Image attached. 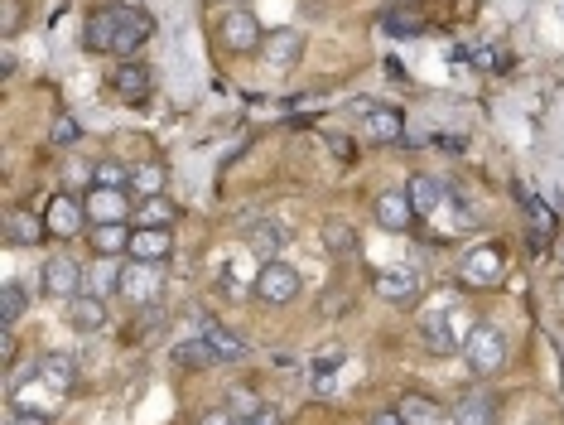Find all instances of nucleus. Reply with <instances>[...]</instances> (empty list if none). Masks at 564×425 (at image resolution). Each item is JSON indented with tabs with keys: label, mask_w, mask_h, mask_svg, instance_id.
<instances>
[{
	"label": "nucleus",
	"mask_w": 564,
	"mask_h": 425,
	"mask_svg": "<svg viewBox=\"0 0 564 425\" xmlns=\"http://www.w3.org/2000/svg\"><path fill=\"white\" fill-rule=\"evenodd\" d=\"M20 15H25V5H20V0H5V34L20 29Z\"/></svg>",
	"instance_id": "a19ab883"
},
{
	"label": "nucleus",
	"mask_w": 564,
	"mask_h": 425,
	"mask_svg": "<svg viewBox=\"0 0 564 425\" xmlns=\"http://www.w3.org/2000/svg\"><path fill=\"white\" fill-rule=\"evenodd\" d=\"M111 87H116L126 102H145V97H150V68H140V63L126 58V63L111 68Z\"/></svg>",
	"instance_id": "aec40b11"
},
{
	"label": "nucleus",
	"mask_w": 564,
	"mask_h": 425,
	"mask_svg": "<svg viewBox=\"0 0 564 425\" xmlns=\"http://www.w3.org/2000/svg\"><path fill=\"white\" fill-rule=\"evenodd\" d=\"M92 252H97V256L131 252V232H126V223H102V227H92Z\"/></svg>",
	"instance_id": "bb28decb"
},
{
	"label": "nucleus",
	"mask_w": 564,
	"mask_h": 425,
	"mask_svg": "<svg viewBox=\"0 0 564 425\" xmlns=\"http://www.w3.org/2000/svg\"><path fill=\"white\" fill-rule=\"evenodd\" d=\"M126 199H121V189H92L87 194V218H92V227L102 223H126Z\"/></svg>",
	"instance_id": "412c9836"
},
{
	"label": "nucleus",
	"mask_w": 564,
	"mask_h": 425,
	"mask_svg": "<svg viewBox=\"0 0 564 425\" xmlns=\"http://www.w3.org/2000/svg\"><path fill=\"white\" fill-rule=\"evenodd\" d=\"M58 397H63V392H54V387L39 377V368L10 387V406H15V411H44V416H54Z\"/></svg>",
	"instance_id": "1a4fd4ad"
},
{
	"label": "nucleus",
	"mask_w": 564,
	"mask_h": 425,
	"mask_svg": "<svg viewBox=\"0 0 564 425\" xmlns=\"http://www.w3.org/2000/svg\"><path fill=\"white\" fill-rule=\"evenodd\" d=\"M39 377H44L54 392H73V382H78V363H73L68 353H49V358L39 363Z\"/></svg>",
	"instance_id": "393cba45"
},
{
	"label": "nucleus",
	"mask_w": 564,
	"mask_h": 425,
	"mask_svg": "<svg viewBox=\"0 0 564 425\" xmlns=\"http://www.w3.org/2000/svg\"><path fill=\"white\" fill-rule=\"evenodd\" d=\"M261 54L275 73H290L299 58H304V34L299 29H270L266 39H261Z\"/></svg>",
	"instance_id": "9d476101"
},
{
	"label": "nucleus",
	"mask_w": 564,
	"mask_h": 425,
	"mask_svg": "<svg viewBox=\"0 0 564 425\" xmlns=\"http://www.w3.org/2000/svg\"><path fill=\"white\" fill-rule=\"evenodd\" d=\"M246 247L261 256V261H275V252H285V227L275 223V218L246 223Z\"/></svg>",
	"instance_id": "6ab92c4d"
},
{
	"label": "nucleus",
	"mask_w": 564,
	"mask_h": 425,
	"mask_svg": "<svg viewBox=\"0 0 564 425\" xmlns=\"http://www.w3.org/2000/svg\"><path fill=\"white\" fill-rule=\"evenodd\" d=\"M507 276V247L502 242H478L458 261V281L463 285H497Z\"/></svg>",
	"instance_id": "20e7f679"
},
{
	"label": "nucleus",
	"mask_w": 564,
	"mask_h": 425,
	"mask_svg": "<svg viewBox=\"0 0 564 425\" xmlns=\"http://www.w3.org/2000/svg\"><path fill=\"white\" fill-rule=\"evenodd\" d=\"M299 290H304V281H299L295 266H285V261H266L261 276H256V295H261L266 305H290Z\"/></svg>",
	"instance_id": "6e6552de"
},
{
	"label": "nucleus",
	"mask_w": 564,
	"mask_h": 425,
	"mask_svg": "<svg viewBox=\"0 0 564 425\" xmlns=\"http://www.w3.org/2000/svg\"><path fill=\"white\" fill-rule=\"evenodd\" d=\"M463 363L473 377H492V372L507 363V334L492 324V319H478L463 339Z\"/></svg>",
	"instance_id": "f03ea898"
},
{
	"label": "nucleus",
	"mask_w": 564,
	"mask_h": 425,
	"mask_svg": "<svg viewBox=\"0 0 564 425\" xmlns=\"http://www.w3.org/2000/svg\"><path fill=\"white\" fill-rule=\"evenodd\" d=\"M87 290V271H82L73 256H49L44 261V295L49 300H73Z\"/></svg>",
	"instance_id": "0eeeda50"
},
{
	"label": "nucleus",
	"mask_w": 564,
	"mask_h": 425,
	"mask_svg": "<svg viewBox=\"0 0 564 425\" xmlns=\"http://www.w3.org/2000/svg\"><path fill=\"white\" fill-rule=\"evenodd\" d=\"M92 189H131V170L116 165V160H107V165L92 170Z\"/></svg>",
	"instance_id": "72a5a7b5"
},
{
	"label": "nucleus",
	"mask_w": 564,
	"mask_h": 425,
	"mask_svg": "<svg viewBox=\"0 0 564 425\" xmlns=\"http://www.w3.org/2000/svg\"><path fill=\"white\" fill-rule=\"evenodd\" d=\"M323 252L328 256H352L357 252V232L348 223H338V218H328L323 223Z\"/></svg>",
	"instance_id": "c756f323"
},
{
	"label": "nucleus",
	"mask_w": 564,
	"mask_h": 425,
	"mask_svg": "<svg viewBox=\"0 0 564 425\" xmlns=\"http://www.w3.org/2000/svg\"><path fill=\"white\" fill-rule=\"evenodd\" d=\"M386 29H396V34H420V25H415L410 15H386Z\"/></svg>",
	"instance_id": "79ce46f5"
},
{
	"label": "nucleus",
	"mask_w": 564,
	"mask_h": 425,
	"mask_svg": "<svg viewBox=\"0 0 564 425\" xmlns=\"http://www.w3.org/2000/svg\"><path fill=\"white\" fill-rule=\"evenodd\" d=\"M473 324H463V314L454 305H439V310L420 314V348L425 353H454L458 343L468 339Z\"/></svg>",
	"instance_id": "7ed1b4c3"
},
{
	"label": "nucleus",
	"mask_w": 564,
	"mask_h": 425,
	"mask_svg": "<svg viewBox=\"0 0 564 425\" xmlns=\"http://www.w3.org/2000/svg\"><path fill=\"white\" fill-rule=\"evenodd\" d=\"M160 329H164V310L150 305V314H140V334H160Z\"/></svg>",
	"instance_id": "58836bf2"
},
{
	"label": "nucleus",
	"mask_w": 564,
	"mask_h": 425,
	"mask_svg": "<svg viewBox=\"0 0 564 425\" xmlns=\"http://www.w3.org/2000/svg\"><path fill=\"white\" fill-rule=\"evenodd\" d=\"M516 199H521V208H526V218H531V252L545 256V247L555 242V213L545 208V203L526 189V184H516Z\"/></svg>",
	"instance_id": "f8f14e48"
},
{
	"label": "nucleus",
	"mask_w": 564,
	"mask_h": 425,
	"mask_svg": "<svg viewBox=\"0 0 564 425\" xmlns=\"http://www.w3.org/2000/svg\"><path fill=\"white\" fill-rule=\"evenodd\" d=\"M372 218H376V227H386V232H405V227L415 223L410 194H405V189H386V194L372 203Z\"/></svg>",
	"instance_id": "4468645a"
},
{
	"label": "nucleus",
	"mask_w": 564,
	"mask_h": 425,
	"mask_svg": "<svg viewBox=\"0 0 564 425\" xmlns=\"http://www.w3.org/2000/svg\"><path fill=\"white\" fill-rule=\"evenodd\" d=\"M68 179H78V184H82V179H92V170H87V165H78V160H73V165H68Z\"/></svg>",
	"instance_id": "a18cd8bd"
},
{
	"label": "nucleus",
	"mask_w": 564,
	"mask_h": 425,
	"mask_svg": "<svg viewBox=\"0 0 564 425\" xmlns=\"http://www.w3.org/2000/svg\"><path fill=\"white\" fill-rule=\"evenodd\" d=\"M227 406H232V416H237V421H251V416L261 411V401L251 397L246 387H232V392H227Z\"/></svg>",
	"instance_id": "c9c22d12"
},
{
	"label": "nucleus",
	"mask_w": 564,
	"mask_h": 425,
	"mask_svg": "<svg viewBox=\"0 0 564 425\" xmlns=\"http://www.w3.org/2000/svg\"><path fill=\"white\" fill-rule=\"evenodd\" d=\"M338 368H343V348H323L319 358L309 363V372H314V387L328 392V387H333V377H338Z\"/></svg>",
	"instance_id": "473e14b6"
},
{
	"label": "nucleus",
	"mask_w": 564,
	"mask_h": 425,
	"mask_svg": "<svg viewBox=\"0 0 564 425\" xmlns=\"http://www.w3.org/2000/svg\"><path fill=\"white\" fill-rule=\"evenodd\" d=\"M242 425H280V406H270V401H261V411H256L251 421H242Z\"/></svg>",
	"instance_id": "ea45409f"
},
{
	"label": "nucleus",
	"mask_w": 564,
	"mask_h": 425,
	"mask_svg": "<svg viewBox=\"0 0 564 425\" xmlns=\"http://www.w3.org/2000/svg\"><path fill=\"white\" fill-rule=\"evenodd\" d=\"M44 223L54 237H78L82 223H87V203H78L73 194H54L49 199V213H44Z\"/></svg>",
	"instance_id": "ddd939ff"
},
{
	"label": "nucleus",
	"mask_w": 564,
	"mask_h": 425,
	"mask_svg": "<svg viewBox=\"0 0 564 425\" xmlns=\"http://www.w3.org/2000/svg\"><path fill=\"white\" fill-rule=\"evenodd\" d=\"M63 319L78 329V334H97L102 324H107V300H97V295H73V300H63Z\"/></svg>",
	"instance_id": "2eb2a0df"
},
{
	"label": "nucleus",
	"mask_w": 564,
	"mask_h": 425,
	"mask_svg": "<svg viewBox=\"0 0 564 425\" xmlns=\"http://www.w3.org/2000/svg\"><path fill=\"white\" fill-rule=\"evenodd\" d=\"M49 136H54V145H63V150H68V145H78V121L58 112L54 116V131H49Z\"/></svg>",
	"instance_id": "e433bc0d"
},
{
	"label": "nucleus",
	"mask_w": 564,
	"mask_h": 425,
	"mask_svg": "<svg viewBox=\"0 0 564 425\" xmlns=\"http://www.w3.org/2000/svg\"><path fill=\"white\" fill-rule=\"evenodd\" d=\"M396 411H401L405 425H449V411L434 397H425V392H405Z\"/></svg>",
	"instance_id": "a211bd4d"
},
{
	"label": "nucleus",
	"mask_w": 564,
	"mask_h": 425,
	"mask_svg": "<svg viewBox=\"0 0 564 425\" xmlns=\"http://www.w3.org/2000/svg\"><path fill=\"white\" fill-rule=\"evenodd\" d=\"M492 421H497V401L487 392H473V397H463L454 406V425H492Z\"/></svg>",
	"instance_id": "b1692460"
},
{
	"label": "nucleus",
	"mask_w": 564,
	"mask_h": 425,
	"mask_svg": "<svg viewBox=\"0 0 564 425\" xmlns=\"http://www.w3.org/2000/svg\"><path fill=\"white\" fill-rule=\"evenodd\" d=\"M150 34H155V20H150L145 10L102 5V10L87 20V49H97V54H135Z\"/></svg>",
	"instance_id": "f257e3e1"
},
{
	"label": "nucleus",
	"mask_w": 564,
	"mask_h": 425,
	"mask_svg": "<svg viewBox=\"0 0 564 425\" xmlns=\"http://www.w3.org/2000/svg\"><path fill=\"white\" fill-rule=\"evenodd\" d=\"M0 363L15 368V339H10V329H5V339H0Z\"/></svg>",
	"instance_id": "37998d69"
},
{
	"label": "nucleus",
	"mask_w": 564,
	"mask_h": 425,
	"mask_svg": "<svg viewBox=\"0 0 564 425\" xmlns=\"http://www.w3.org/2000/svg\"><path fill=\"white\" fill-rule=\"evenodd\" d=\"M169 227H140V232H131V256L135 261H164L169 256Z\"/></svg>",
	"instance_id": "5701e85b"
},
{
	"label": "nucleus",
	"mask_w": 564,
	"mask_h": 425,
	"mask_svg": "<svg viewBox=\"0 0 564 425\" xmlns=\"http://www.w3.org/2000/svg\"><path fill=\"white\" fill-rule=\"evenodd\" d=\"M372 425H405V421H401V411H376Z\"/></svg>",
	"instance_id": "c03bdc74"
},
{
	"label": "nucleus",
	"mask_w": 564,
	"mask_h": 425,
	"mask_svg": "<svg viewBox=\"0 0 564 425\" xmlns=\"http://www.w3.org/2000/svg\"><path fill=\"white\" fill-rule=\"evenodd\" d=\"M131 189L140 194V199H160V194H164V170L155 165V160L135 165V170H131Z\"/></svg>",
	"instance_id": "2f4dec72"
},
{
	"label": "nucleus",
	"mask_w": 564,
	"mask_h": 425,
	"mask_svg": "<svg viewBox=\"0 0 564 425\" xmlns=\"http://www.w3.org/2000/svg\"><path fill=\"white\" fill-rule=\"evenodd\" d=\"M164 290V276H160V261H126L121 266V295L131 300V305H155Z\"/></svg>",
	"instance_id": "423d86ee"
},
{
	"label": "nucleus",
	"mask_w": 564,
	"mask_h": 425,
	"mask_svg": "<svg viewBox=\"0 0 564 425\" xmlns=\"http://www.w3.org/2000/svg\"><path fill=\"white\" fill-rule=\"evenodd\" d=\"M560 305H564V281H560Z\"/></svg>",
	"instance_id": "49530a36"
},
{
	"label": "nucleus",
	"mask_w": 564,
	"mask_h": 425,
	"mask_svg": "<svg viewBox=\"0 0 564 425\" xmlns=\"http://www.w3.org/2000/svg\"><path fill=\"white\" fill-rule=\"evenodd\" d=\"M362 136H372V141L391 145L405 136V116L396 107H372V112H362Z\"/></svg>",
	"instance_id": "f3484780"
},
{
	"label": "nucleus",
	"mask_w": 564,
	"mask_h": 425,
	"mask_svg": "<svg viewBox=\"0 0 564 425\" xmlns=\"http://www.w3.org/2000/svg\"><path fill=\"white\" fill-rule=\"evenodd\" d=\"M174 363H179V368H217V353H213V343L208 339H193V343H179V348H174Z\"/></svg>",
	"instance_id": "7c9ffc66"
},
{
	"label": "nucleus",
	"mask_w": 564,
	"mask_h": 425,
	"mask_svg": "<svg viewBox=\"0 0 564 425\" xmlns=\"http://www.w3.org/2000/svg\"><path fill=\"white\" fill-rule=\"evenodd\" d=\"M203 339L213 343L217 363H242V358H246V343L237 339L232 329H222V324H208V329H203Z\"/></svg>",
	"instance_id": "cd10ccee"
},
{
	"label": "nucleus",
	"mask_w": 564,
	"mask_h": 425,
	"mask_svg": "<svg viewBox=\"0 0 564 425\" xmlns=\"http://www.w3.org/2000/svg\"><path fill=\"white\" fill-rule=\"evenodd\" d=\"M217 39H222L232 54H256L266 34H261V25H256V15H251V10L232 5V10H222V15H217Z\"/></svg>",
	"instance_id": "39448f33"
},
{
	"label": "nucleus",
	"mask_w": 564,
	"mask_h": 425,
	"mask_svg": "<svg viewBox=\"0 0 564 425\" xmlns=\"http://www.w3.org/2000/svg\"><path fill=\"white\" fill-rule=\"evenodd\" d=\"M405 194H410V208H415L420 218H434V213L444 208V199H449L444 184H439L434 174H415V179L405 184Z\"/></svg>",
	"instance_id": "dca6fc26"
},
{
	"label": "nucleus",
	"mask_w": 564,
	"mask_h": 425,
	"mask_svg": "<svg viewBox=\"0 0 564 425\" xmlns=\"http://www.w3.org/2000/svg\"><path fill=\"white\" fill-rule=\"evenodd\" d=\"M420 290H425V285H420V271H415V266H391V271L376 276V295H381L386 305H410Z\"/></svg>",
	"instance_id": "9b49d317"
},
{
	"label": "nucleus",
	"mask_w": 564,
	"mask_h": 425,
	"mask_svg": "<svg viewBox=\"0 0 564 425\" xmlns=\"http://www.w3.org/2000/svg\"><path fill=\"white\" fill-rule=\"evenodd\" d=\"M44 232H49V223L34 218V213H25V208H15V213L5 218V242H10V247H34Z\"/></svg>",
	"instance_id": "4be33fe9"
},
{
	"label": "nucleus",
	"mask_w": 564,
	"mask_h": 425,
	"mask_svg": "<svg viewBox=\"0 0 564 425\" xmlns=\"http://www.w3.org/2000/svg\"><path fill=\"white\" fill-rule=\"evenodd\" d=\"M111 290H121V266H111V256H97V261L87 266V295L107 300Z\"/></svg>",
	"instance_id": "a878e982"
},
{
	"label": "nucleus",
	"mask_w": 564,
	"mask_h": 425,
	"mask_svg": "<svg viewBox=\"0 0 564 425\" xmlns=\"http://www.w3.org/2000/svg\"><path fill=\"white\" fill-rule=\"evenodd\" d=\"M198 425H242V421H237V416H232V406L222 401V406H213V411H203V421H198Z\"/></svg>",
	"instance_id": "4c0bfd02"
},
{
	"label": "nucleus",
	"mask_w": 564,
	"mask_h": 425,
	"mask_svg": "<svg viewBox=\"0 0 564 425\" xmlns=\"http://www.w3.org/2000/svg\"><path fill=\"white\" fill-rule=\"evenodd\" d=\"M29 305V290L20 281H5V290H0V329H15L20 324V314H25Z\"/></svg>",
	"instance_id": "c85d7f7f"
},
{
	"label": "nucleus",
	"mask_w": 564,
	"mask_h": 425,
	"mask_svg": "<svg viewBox=\"0 0 564 425\" xmlns=\"http://www.w3.org/2000/svg\"><path fill=\"white\" fill-rule=\"evenodd\" d=\"M169 218H174V203L164 199H140V223L145 227H169Z\"/></svg>",
	"instance_id": "f704fd0d"
}]
</instances>
